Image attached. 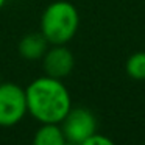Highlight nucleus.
Wrapping results in <instances>:
<instances>
[{
  "label": "nucleus",
  "mask_w": 145,
  "mask_h": 145,
  "mask_svg": "<svg viewBox=\"0 0 145 145\" xmlns=\"http://www.w3.org/2000/svg\"><path fill=\"white\" fill-rule=\"evenodd\" d=\"M66 140L80 145L97 133V119L88 108H72L59 123Z\"/></svg>",
  "instance_id": "nucleus-4"
},
{
  "label": "nucleus",
  "mask_w": 145,
  "mask_h": 145,
  "mask_svg": "<svg viewBox=\"0 0 145 145\" xmlns=\"http://www.w3.org/2000/svg\"><path fill=\"white\" fill-rule=\"evenodd\" d=\"M42 66H44L45 75L63 80L73 70L75 58L66 45H52L42 56Z\"/></svg>",
  "instance_id": "nucleus-5"
},
{
  "label": "nucleus",
  "mask_w": 145,
  "mask_h": 145,
  "mask_svg": "<svg viewBox=\"0 0 145 145\" xmlns=\"http://www.w3.org/2000/svg\"><path fill=\"white\" fill-rule=\"evenodd\" d=\"M66 142L59 123H41L33 136V145H63Z\"/></svg>",
  "instance_id": "nucleus-7"
},
{
  "label": "nucleus",
  "mask_w": 145,
  "mask_h": 145,
  "mask_svg": "<svg viewBox=\"0 0 145 145\" xmlns=\"http://www.w3.org/2000/svg\"><path fill=\"white\" fill-rule=\"evenodd\" d=\"M48 41L44 38L41 31L39 33H28L25 35L19 42V55L24 59L28 61H38L42 59L48 48Z\"/></svg>",
  "instance_id": "nucleus-6"
},
{
  "label": "nucleus",
  "mask_w": 145,
  "mask_h": 145,
  "mask_svg": "<svg viewBox=\"0 0 145 145\" xmlns=\"http://www.w3.org/2000/svg\"><path fill=\"white\" fill-rule=\"evenodd\" d=\"M0 83H2V75H0Z\"/></svg>",
  "instance_id": "nucleus-12"
},
{
  "label": "nucleus",
  "mask_w": 145,
  "mask_h": 145,
  "mask_svg": "<svg viewBox=\"0 0 145 145\" xmlns=\"http://www.w3.org/2000/svg\"><path fill=\"white\" fill-rule=\"evenodd\" d=\"M39 27L50 45H66L78 31V10L67 0L52 2L42 13Z\"/></svg>",
  "instance_id": "nucleus-2"
},
{
  "label": "nucleus",
  "mask_w": 145,
  "mask_h": 145,
  "mask_svg": "<svg viewBox=\"0 0 145 145\" xmlns=\"http://www.w3.org/2000/svg\"><path fill=\"white\" fill-rule=\"evenodd\" d=\"M27 114L25 89L16 83H0V126L17 125Z\"/></svg>",
  "instance_id": "nucleus-3"
},
{
  "label": "nucleus",
  "mask_w": 145,
  "mask_h": 145,
  "mask_svg": "<svg viewBox=\"0 0 145 145\" xmlns=\"http://www.w3.org/2000/svg\"><path fill=\"white\" fill-rule=\"evenodd\" d=\"M63 145H76V144H73V142H69V140H66Z\"/></svg>",
  "instance_id": "nucleus-11"
},
{
  "label": "nucleus",
  "mask_w": 145,
  "mask_h": 145,
  "mask_svg": "<svg viewBox=\"0 0 145 145\" xmlns=\"http://www.w3.org/2000/svg\"><path fill=\"white\" fill-rule=\"evenodd\" d=\"M126 73L129 78L144 81L145 80V52H136L126 61Z\"/></svg>",
  "instance_id": "nucleus-8"
},
{
  "label": "nucleus",
  "mask_w": 145,
  "mask_h": 145,
  "mask_svg": "<svg viewBox=\"0 0 145 145\" xmlns=\"http://www.w3.org/2000/svg\"><path fill=\"white\" fill-rule=\"evenodd\" d=\"M28 114L39 123H61L72 109L70 92L63 80L39 76L25 89Z\"/></svg>",
  "instance_id": "nucleus-1"
},
{
  "label": "nucleus",
  "mask_w": 145,
  "mask_h": 145,
  "mask_svg": "<svg viewBox=\"0 0 145 145\" xmlns=\"http://www.w3.org/2000/svg\"><path fill=\"white\" fill-rule=\"evenodd\" d=\"M80 145H116V144H114L109 137H106V136L95 133V134H92L91 137L86 139V140Z\"/></svg>",
  "instance_id": "nucleus-9"
},
{
  "label": "nucleus",
  "mask_w": 145,
  "mask_h": 145,
  "mask_svg": "<svg viewBox=\"0 0 145 145\" xmlns=\"http://www.w3.org/2000/svg\"><path fill=\"white\" fill-rule=\"evenodd\" d=\"M5 3H7V0H0V10L5 7Z\"/></svg>",
  "instance_id": "nucleus-10"
}]
</instances>
